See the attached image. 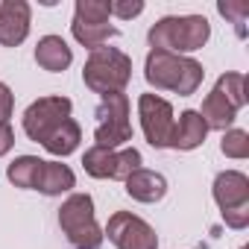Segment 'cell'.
<instances>
[{"label": "cell", "instance_id": "obj_9", "mask_svg": "<svg viewBox=\"0 0 249 249\" xmlns=\"http://www.w3.org/2000/svg\"><path fill=\"white\" fill-rule=\"evenodd\" d=\"M103 234H108V240L117 249H159L156 229L132 211H114Z\"/></svg>", "mask_w": 249, "mask_h": 249}, {"label": "cell", "instance_id": "obj_18", "mask_svg": "<svg viewBox=\"0 0 249 249\" xmlns=\"http://www.w3.org/2000/svg\"><path fill=\"white\" fill-rule=\"evenodd\" d=\"M79 141H82V129H79V123L73 120V117H68L62 126L41 144L50 156H59V159H65V156H71L76 147H79Z\"/></svg>", "mask_w": 249, "mask_h": 249}, {"label": "cell", "instance_id": "obj_1", "mask_svg": "<svg viewBox=\"0 0 249 249\" xmlns=\"http://www.w3.org/2000/svg\"><path fill=\"white\" fill-rule=\"evenodd\" d=\"M144 76L156 91H173L179 97H191L202 85L205 71L191 56H179V53H167V50H150L147 62H144Z\"/></svg>", "mask_w": 249, "mask_h": 249}, {"label": "cell", "instance_id": "obj_14", "mask_svg": "<svg viewBox=\"0 0 249 249\" xmlns=\"http://www.w3.org/2000/svg\"><path fill=\"white\" fill-rule=\"evenodd\" d=\"M126 182V194L135 199V202H147V205H153V202H159V199H164V194H167V179L161 176V173H156V170H135L132 176H126L123 179Z\"/></svg>", "mask_w": 249, "mask_h": 249}, {"label": "cell", "instance_id": "obj_2", "mask_svg": "<svg viewBox=\"0 0 249 249\" xmlns=\"http://www.w3.org/2000/svg\"><path fill=\"white\" fill-rule=\"evenodd\" d=\"M211 36V24L202 15H167L156 21L147 33L153 50H167V53H194L199 50Z\"/></svg>", "mask_w": 249, "mask_h": 249}, {"label": "cell", "instance_id": "obj_22", "mask_svg": "<svg viewBox=\"0 0 249 249\" xmlns=\"http://www.w3.org/2000/svg\"><path fill=\"white\" fill-rule=\"evenodd\" d=\"M220 9V15L223 18H229L231 24H234V30H237V36L243 38L246 36V18H249V3H243V0H226V3H220L217 6Z\"/></svg>", "mask_w": 249, "mask_h": 249}, {"label": "cell", "instance_id": "obj_25", "mask_svg": "<svg viewBox=\"0 0 249 249\" xmlns=\"http://www.w3.org/2000/svg\"><path fill=\"white\" fill-rule=\"evenodd\" d=\"M12 108H15V97L6 82H0V123H6L12 117Z\"/></svg>", "mask_w": 249, "mask_h": 249}, {"label": "cell", "instance_id": "obj_27", "mask_svg": "<svg viewBox=\"0 0 249 249\" xmlns=\"http://www.w3.org/2000/svg\"><path fill=\"white\" fill-rule=\"evenodd\" d=\"M240 249H246V246H240Z\"/></svg>", "mask_w": 249, "mask_h": 249}, {"label": "cell", "instance_id": "obj_17", "mask_svg": "<svg viewBox=\"0 0 249 249\" xmlns=\"http://www.w3.org/2000/svg\"><path fill=\"white\" fill-rule=\"evenodd\" d=\"M73 185H76V176H73V170L68 164H62V161H44L41 173H38L36 191H41L44 196H62Z\"/></svg>", "mask_w": 249, "mask_h": 249}, {"label": "cell", "instance_id": "obj_7", "mask_svg": "<svg viewBox=\"0 0 249 249\" xmlns=\"http://www.w3.org/2000/svg\"><path fill=\"white\" fill-rule=\"evenodd\" d=\"M73 103L68 97H38L27 111H24V132L30 141L44 144L62 123L71 117Z\"/></svg>", "mask_w": 249, "mask_h": 249}, {"label": "cell", "instance_id": "obj_16", "mask_svg": "<svg viewBox=\"0 0 249 249\" xmlns=\"http://www.w3.org/2000/svg\"><path fill=\"white\" fill-rule=\"evenodd\" d=\"M199 117L205 120V126L208 129H217V132H226L231 123H234V117H237V108L223 97V91L214 85V91L202 100V108H199Z\"/></svg>", "mask_w": 249, "mask_h": 249}, {"label": "cell", "instance_id": "obj_5", "mask_svg": "<svg viewBox=\"0 0 249 249\" xmlns=\"http://www.w3.org/2000/svg\"><path fill=\"white\" fill-rule=\"evenodd\" d=\"M97 129H94V147L117 150L126 141H132V120H129V97L126 94H106L97 106Z\"/></svg>", "mask_w": 249, "mask_h": 249}, {"label": "cell", "instance_id": "obj_3", "mask_svg": "<svg viewBox=\"0 0 249 249\" xmlns=\"http://www.w3.org/2000/svg\"><path fill=\"white\" fill-rule=\"evenodd\" d=\"M82 79L100 97L120 94L123 88L129 85V79H132V59L123 50H117V47H97L85 59Z\"/></svg>", "mask_w": 249, "mask_h": 249}, {"label": "cell", "instance_id": "obj_8", "mask_svg": "<svg viewBox=\"0 0 249 249\" xmlns=\"http://www.w3.org/2000/svg\"><path fill=\"white\" fill-rule=\"evenodd\" d=\"M141 153L135 147L126 150H103V147H91L82 156V167L88 176L94 179H126L135 170H141Z\"/></svg>", "mask_w": 249, "mask_h": 249}, {"label": "cell", "instance_id": "obj_26", "mask_svg": "<svg viewBox=\"0 0 249 249\" xmlns=\"http://www.w3.org/2000/svg\"><path fill=\"white\" fill-rule=\"evenodd\" d=\"M12 147H15V129L9 126V120H6V123H0V156H6Z\"/></svg>", "mask_w": 249, "mask_h": 249}, {"label": "cell", "instance_id": "obj_21", "mask_svg": "<svg viewBox=\"0 0 249 249\" xmlns=\"http://www.w3.org/2000/svg\"><path fill=\"white\" fill-rule=\"evenodd\" d=\"M220 150L229 159H246L249 156V135L243 129H226L223 141H220Z\"/></svg>", "mask_w": 249, "mask_h": 249}, {"label": "cell", "instance_id": "obj_10", "mask_svg": "<svg viewBox=\"0 0 249 249\" xmlns=\"http://www.w3.org/2000/svg\"><path fill=\"white\" fill-rule=\"evenodd\" d=\"M138 117H141V129H144L150 147L167 150L170 135H173V123H176L173 106L159 94H141L138 97Z\"/></svg>", "mask_w": 249, "mask_h": 249}, {"label": "cell", "instance_id": "obj_24", "mask_svg": "<svg viewBox=\"0 0 249 249\" xmlns=\"http://www.w3.org/2000/svg\"><path fill=\"white\" fill-rule=\"evenodd\" d=\"M223 220L229 229H246L249 226V205L246 208H231V211H223Z\"/></svg>", "mask_w": 249, "mask_h": 249}, {"label": "cell", "instance_id": "obj_6", "mask_svg": "<svg viewBox=\"0 0 249 249\" xmlns=\"http://www.w3.org/2000/svg\"><path fill=\"white\" fill-rule=\"evenodd\" d=\"M108 15H111V9L106 0H76L73 24H71L73 38L88 50L106 47V41L117 36V30L108 27Z\"/></svg>", "mask_w": 249, "mask_h": 249}, {"label": "cell", "instance_id": "obj_12", "mask_svg": "<svg viewBox=\"0 0 249 249\" xmlns=\"http://www.w3.org/2000/svg\"><path fill=\"white\" fill-rule=\"evenodd\" d=\"M214 202L220 211L246 208L249 205V179L240 170H223L214 179Z\"/></svg>", "mask_w": 249, "mask_h": 249}, {"label": "cell", "instance_id": "obj_11", "mask_svg": "<svg viewBox=\"0 0 249 249\" xmlns=\"http://www.w3.org/2000/svg\"><path fill=\"white\" fill-rule=\"evenodd\" d=\"M30 36V3L3 0L0 3V47H18Z\"/></svg>", "mask_w": 249, "mask_h": 249}, {"label": "cell", "instance_id": "obj_15", "mask_svg": "<svg viewBox=\"0 0 249 249\" xmlns=\"http://www.w3.org/2000/svg\"><path fill=\"white\" fill-rule=\"evenodd\" d=\"M36 62H38V68H44L50 73H59L73 62V53H71V47L62 36H44L36 44Z\"/></svg>", "mask_w": 249, "mask_h": 249}, {"label": "cell", "instance_id": "obj_4", "mask_svg": "<svg viewBox=\"0 0 249 249\" xmlns=\"http://www.w3.org/2000/svg\"><path fill=\"white\" fill-rule=\"evenodd\" d=\"M59 226L73 249H100L103 229L94 220V199L88 194H71L59 208Z\"/></svg>", "mask_w": 249, "mask_h": 249}, {"label": "cell", "instance_id": "obj_23", "mask_svg": "<svg viewBox=\"0 0 249 249\" xmlns=\"http://www.w3.org/2000/svg\"><path fill=\"white\" fill-rule=\"evenodd\" d=\"M108 9H111V15L129 21V18L144 12V3H141V0H114V3H108Z\"/></svg>", "mask_w": 249, "mask_h": 249}, {"label": "cell", "instance_id": "obj_13", "mask_svg": "<svg viewBox=\"0 0 249 249\" xmlns=\"http://www.w3.org/2000/svg\"><path fill=\"white\" fill-rule=\"evenodd\" d=\"M208 135V126L205 120L199 117V111L188 108L179 114V123H173V135H170V147L173 150H182V153H191L196 150Z\"/></svg>", "mask_w": 249, "mask_h": 249}, {"label": "cell", "instance_id": "obj_20", "mask_svg": "<svg viewBox=\"0 0 249 249\" xmlns=\"http://www.w3.org/2000/svg\"><path fill=\"white\" fill-rule=\"evenodd\" d=\"M217 88L223 91V97H226L237 111L246 106V76H243V73H223V76L217 79Z\"/></svg>", "mask_w": 249, "mask_h": 249}, {"label": "cell", "instance_id": "obj_19", "mask_svg": "<svg viewBox=\"0 0 249 249\" xmlns=\"http://www.w3.org/2000/svg\"><path fill=\"white\" fill-rule=\"evenodd\" d=\"M41 164H44V161H41L38 156H21V159H15V161L6 167V179H9L15 188H30V191H36Z\"/></svg>", "mask_w": 249, "mask_h": 249}]
</instances>
